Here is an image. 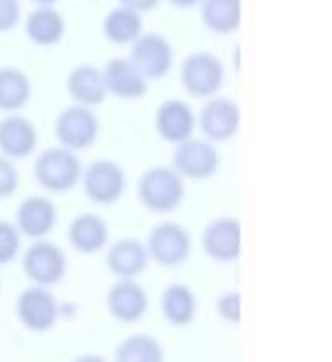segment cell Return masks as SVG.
Wrapping results in <instances>:
<instances>
[{"instance_id":"6da1fadb","label":"cell","mask_w":332,"mask_h":362,"mask_svg":"<svg viewBox=\"0 0 332 362\" xmlns=\"http://www.w3.org/2000/svg\"><path fill=\"white\" fill-rule=\"evenodd\" d=\"M184 179L172 166H151L141 174L136 197L151 214H172L184 204Z\"/></svg>"},{"instance_id":"7a4b0ae2","label":"cell","mask_w":332,"mask_h":362,"mask_svg":"<svg viewBox=\"0 0 332 362\" xmlns=\"http://www.w3.org/2000/svg\"><path fill=\"white\" fill-rule=\"evenodd\" d=\"M32 174L40 189H45L47 194H67L82 179L80 156L65 146H50L35 156Z\"/></svg>"},{"instance_id":"3957f363","label":"cell","mask_w":332,"mask_h":362,"mask_svg":"<svg viewBox=\"0 0 332 362\" xmlns=\"http://www.w3.org/2000/svg\"><path fill=\"white\" fill-rule=\"evenodd\" d=\"M149 261H156L164 268H179L189 261L194 248V238L186 226L179 221H159L146 238Z\"/></svg>"},{"instance_id":"277c9868","label":"cell","mask_w":332,"mask_h":362,"mask_svg":"<svg viewBox=\"0 0 332 362\" xmlns=\"http://www.w3.org/2000/svg\"><path fill=\"white\" fill-rule=\"evenodd\" d=\"M182 85L186 95L198 97V100H211L221 92L226 82V67L213 52H191L182 62Z\"/></svg>"},{"instance_id":"5b68a950","label":"cell","mask_w":332,"mask_h":362,"mask_svg":"<svg viewBox=\"0 0 332 362\" xmlns=\"http://www.w3.org/2000/svg\"><path fill=\"white\" fill-rule=\"evenodd\" d=\"M85 197L92 204L100 206H112L117 204L126 192V171L119 166V161L112 159H97L87 169H82L80 179Z\"/></svg>"},{"instance_id":"8992f818","label":"cell","mask_w":332,"mask_h":362,"mask_svg":"<svg viewBox=\"0 0 332 362\" xmlns=\"http://www.w3.org/2000/svg\"><path fill=\"white\" fill-rule=\"evenodd\" d=\"M100 117L95 115V110L82 105H70L57 115L55 119V136L60 141V146L70 151H85L100 139Z\"/></svg>"},{"instance_id":"52a82bcc","label":"cell","mask_w":332,"mask_h":362,"mask_svg":"<svg viewBox=\"0 0 332 362\" xmlns=\"http://www.w3.org/2000/svg\"><path fill=\"white\" fill-rule=\"evenodd\" d=\"M23 273L32 286L52 288L65 278L67 273V256L57 243L40 238L32 241V246L23 253Z\"/></svg>"},{"instance_id":"ba28073f","label":"cell","mask_w":332,"mask_h":362,"mask_svg":"<svg viewBox=\"0 0 332 362\" xmlns=\"http://www.w3.org/2000/svg\"><path fill=\"white\" fill-rule=\"evenodd\" d=\"M218 166H221V156H218L216 144L206 141L203 136H191L177 144L172 156V169L182 179L206 181L216 174Z\"/></svg>"},{"instance_id":"9c48e42d","label":"cell","mask_w":332,"mask_h":362,"mask_svg":"<svg viewBox=\"0 0 332 362\" xmlns=\"http://www.w3.org/2000/svg\"><path fill=\"white\" fill-rule=\"evenodd\" d=\"M129 60L144 80H164L174 70V47L159 33H141L129 45Z\"/></svg>"},{"instance_id":"30bf717a","label":"cell","mask_w":332,"mask_h":362,"mask_svg":"<svg viewBox=\"0 0 332 362\" xmlns=\"http://www.w3.org/2000/svg\"><path fill=\"white\" fill-rule=\"evenodd\" d=\"M196 127L201 129L203 139L211 144L233 139L241 129V107L231 97H211L203 102L196 117Z\"/></svg>"},{"instance_id":"8fae6325","label":"cell","mask_w":332,"mask_h":362,"mask_svg":"<svg viewBox=\"0 0 332 362\" xmlns=\"http://www.w3.org/2000/svg\"><path fill=\"white\" fill-rule=\"evenodd\" d=\"M201 248L211 261L233 263L243 251V223L236 216H218L203 228Z\"/></svg>"},{"instance_id":"7c38bea8","label":"cell","mask_w":332,"mask_h":362,"mask_svg":"<svg viewBox=\"0 0 332 362\" xmlns=\"http://www.w3.org/2000/svg\"><path fill=\"white\" fill-rule=\"evenodd\" d=\"M18 320L32 332H47L55 327L60 317V303L50 293V288L30 286L18 296L16 303Z\"/></svg>"},{"instance_id":"4fadbf2b","label":"cell","mask_w":332,"mask_h":362,"mask_svg":"<svg viewBox=\"0 0 332 362\" xmlns=\"http://www.w3.org/2000/svg\"><path fill=\"white\" fill-rule=\"evenodd\" d=\"M154 127L161 139L177 146L194 136V132H196V112L191 110V105L186 100L172 97V100H164L159 105Z\"/></svg>"},{"instance_id":"5bb4252c","label":"cell","mask_w":332,"mask_h":362,"mask_svg":"<svg viewBox=\"0 0 332 362\" xmlns=\"http://www.w3.org/2000/svg\"><path fill=\"white\" fill-rule=\"evenodd\" d=\"M16 228L20 231V236L40 241L52 233V228L57 226V206L52 199L47 197H28L20 202L16 211Z\"/></svg>"},{"instance_id":"9a60e30c","label":"cell","mask_w":332,"mask_h":362,"mask_svg":"<svg viewBox=\"0 0 332 362\" xmlns=\"http://www.w3.org/2000/svg\"><path fill=\"white\" fill-rule=\"evenodd\" d=\"M37 149V129L28 117L8 115L0 119V156L16 161L28 159Z\"/></svg>"},{"instance_id":"2e32d148","label":"cell","mask_w":332,"mask_h":362,"mask_svg":"<svg viewBox=\"0 0 332 362\" xmlns=\"http://www.w3.org/2000/svg\"><path fill=\"white\" fill-rule=\"evenodd\" d=\"M107 310L119 322H139L149 310V296L136 281H117L107 291Z\"/></svg>"},{"instance_id":"e0dca14e","label":"cell","mask_w":332,"mask_h":362,"mask_svg":"<svg viewBox=\"0 0 332 362\" xmlns=\"http://www.w3.org/2000/svg\"><path fill=\"white\" fill-rule=\"evenodd\" d=\"M107 268L117 281H136L149 266V253L139 238H119L107 248Z\"/></svg>"},{"instance_id":"ac0fdd59","label":"cell","mask_w":332,"mask_h":362,"mask_svg":"<svg viewBox=\"0 0 332 362\" xmlns=\"http://www.w3.org/2000/svg\"><path fill=\"white\" fill-rule=\"evenodd\" d=\"M102 75H105L107 95H114L119 100H139L149 90V82L144 80V75L136 70L129 57L109 60L105 65V70H102Z\"/></svg>"},{"instance_id":"d6986e66","label":"cell","mask_w":332,"mask_h":362,"mask_svg":"<svg viewBox=\"0 0 332 362\" xmlns=\"http://www.w3.org/2000/svg\"><path fill=\"white\" fill-rule=\"evenodd\" d=\"M67 95L72 97V105L82 107H100L107 100L105 75L97 65H77L67 75Z\"/></svg>"},{"instance_id":"ffe728a7","label":"cell","mask_w":332,"mask_h":362,"mask_svg":"<svg viewBox=\"0 0 332 362\" xmlns=\"http://www.w3.org/2000/svg\"><path fill=\"white\" fill-rule=\"evenodd\" d=\"M67 241L77 253H100L109 243V226L102 216L97 214H80L70 221L67 226Z\"/></svg>"},{"instance_id":"44dd1931","label":"cell","mask_w":332,"mask_h":362,"mask_svg":"<svg viewBox=\"0 0 332 362\" xmlns=\"http://www.w3.org/2000/svg\"><path fill=\"white\" fill-rule=\"evenodd\" d=\"M67 23L57 8H35L25 18V35L32 45L55 47L65 37Z\"/></svg>"},{"instance_id":"7402d4cb","label":"cell","mask_w":332,"mask_h":362,"mask_svg":"<svg viewBox=\"0 0 332 362\" xmlns=\"http://www.w3.org/2000/svg\"><path fill=\"white\" fill-rule=\"evenodd\" d=\"M196 293L186 283H172L161 293V315L174 327L191 325L194 317H196Z\"/></svg>"},{"instance_id":"603a6c76","label":"cell","mask_w":332,"mask_h":362,"mask_svg":"<svg viewBox=\"0 0 332 362\" xmlns=\"http://www.w3.org/2000/svg\"><path fill=\"white\" fill-rule=\"evenodd\" d=\"M201 23L216 35H233L243 23V0H201Z\"/></svg>"},{"instance_id":"cb8c5ba5","label":"cell","mask_w":332,"mask_h":362,"mask_svg":"<svg viewBox=\"0 0 332 362\" xmlns=\"http://www.w3.org/2000/svg\"><path fill=\"white\" fill-rule=\"evenodd\" d=\"M32 97V82L20 67H0V112L18 115Z\"/></svg>"},{"instance_id":"d4e9b609","label":"cell","mask_w":332,"mask_h":362,"mask_svg":"<svg viewBox=\"0 0 332 362\" xmlns=\"http://www.w3.org/2000/svg\"><path fill=\"white\" fill-rule=\"evenodd\" d=\"M102 33L112 45H131L144 33V21L139 13L117 6L107 13L105 23H102Z\"/></svg>"},{"instance_id":"484cf974","label":"cell","mask_w":332,"mask_h":362,"mask_svg":"<svg viewBox=\"0 0 332 362\" xmlns=\"http://www.w3.org/2000/svg\"><path fill=\"white\" fill-rule=\"evenodd\" d=\"M114 362H164V347L154 335L136 332L117 345Z\"/></svg>"},{"instance_id":"4316f807","label":"cell","mask_w":332,"mask_h":362,"mask_svg":"<svg viewBox=\"0 0 332 362\" xmlns=\"http://www.w3.org/2000/svg\"><path fill=\"white\" fill-rule=\"evenodd\" d=\"M20 231L13 221L0 218V266H8L20 256Z\"/></svg>"},{"instance_id":"83f0119b","label":"cell","mask_w":332,"mask_h":362,"mask_svg":"<svg viewBox=\"0 0 332 362\" xmlns=\"http://www.w3.org/2000/svg\"><path fill=\"white\" fill-rule=\"evenodd\" d=\"M216 313L223 322L228 325H238L243 317V296L238 291H226L216 300Z\"/></svg>"},{"instance_id":"f1b7e54d","label":"cell","mask_w":332,"mask_h":362,"mask_svg":"<svg viewBox=\"0 0 332 362\" xmlns=\"http://www.w3.org/2000/svg\"><path fill=\"white\" fill-rule=\"evenodd\" d=\"M18 187H20V174H18L16 161L0 156V199L16 197Z\"/></svg>"},{"instance_id":"f546056e","label":"cell","mask_w":332,"mask_h":362,"mask_svg":"<svg viewBox=\"0 0 332 362\" xmlns=\"http://www.w3.org/2000/svg\"><path fill=\"white\" fill-rule=\"evenodd\" d=\"M23 6L20 0H0V33H11L20 25Z\"/></svg>"},{"instance_id":"4dcf8cb0","label":"cell","mask_w":332,"mask_h":362,"mask_svg":"<svg viewBox=\"0 0 332 362\" xmlns=\"http://www.w3.org/2000/svg\"><path fill=\"white\" fill-rule=\"evenodd\" d=\"M161 0H119L121 8H129V11L139 13V16H144V13L154 11L156 6H159Z\"/></svg>"},{"instance_id":"1f68e13d","label":"cell","mask_w":332,"mask_h":362,"mask_svg":"<svg viewBox=\"0 0 332 362\" xmlns=\"http://www.w3.org/2000/svg\"><path fill=\"white\" fill-rule=\"evenodd\" d=\"M166 3H172V6L179 8V11H191V8L201 6V0H166Z\"/></svg>"},{"instance_id":"d6a6232c","label":"cell","mask_w":332,"mask_h":362,"mask_svg":"<svg viewBox=\"0 0 332 362\" xmlns=\"http://www.w3.org/2000/svg\"><path fill=\"white\" fill-rule=\"evenodd\" d=\"M72 362H107L102 355H80V357H75Z\"/></svg>"},{"instance_id":"836d02e7","label":"cell","mask_w":332,"mask_h":362,"mask_svg":"<svg viewBox=\"0 0 332 362\" xmlns=\"http://www.w3.org/2000/svg\"><path fill=\"white\" fill-rule=\"evenodd\" d=\"M32 3H35L37 8H55L60 0H32Z\"/></svg>"}]
</instances>
